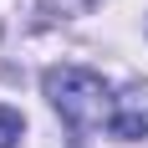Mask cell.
Instances as JSON below:
<instances>
[{"label":"cell","instance_id":"obj_3","mask_svg":"<svg viewBox=\"0 0 148 148\" xmlns=\"http://www.w3.org/2000/svg\"><path fill=\"white\" fill-rule=\"evenodd\" d=\"M26 133V118L15 112V107H0V148H15Z\"/></svg>","mask_w":148,"mask_h":148},{"label":"cell","instance_id":"obj_2","mask_svg":"<svg viewBox=\"0 0 148 148\" xmlns=\"http://www.w3.org/2000/svg\"><path fill=\"white\" fill-rule=\"evenodd\" d=\"M118 138H148V107H133V102H123L118 112H112V123H107Z\"/></svg>","mask_w":148,"mask_h":148},{"label":"cell","instance_id":"obj_4","mask_svg":"<svg viewBox=\"0 0 148 148\" xmlns=\"http://www.w3.org/2000/svg\"><path fill=\"white\" fill-rule=\"evenodd\" d=\"M92 5H102V0H41L46 15H87Z\"/></svg>","mask_w":148,"mask_h":148},{"label":"cell","instance_id":"obj_1","mask_svg":"<svg viewBox=\"0 0 148 148\" xmlns=\"http://www.w3.org/2000/svg\"><path fill=\"white\" fill-rule=\"evenodd\" d=\"M41 87H46V97H51V107L61 112V123L77 133L72 143H87L92 128L112 123V92H107V82L97 72H87V66H51Z\"/></svg>","mask_w":148,"mask_h":148}]
</instances>
